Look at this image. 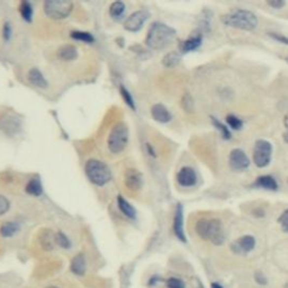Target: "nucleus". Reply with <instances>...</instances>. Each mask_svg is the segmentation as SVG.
<instances>
[{
  "label": "nucleus",
  "instance_id": "1",
  "mask_svg": "<svg viewBox=\"0 0 288 288\" xmlns=\"http://www.w3.org/2000/svg\"><path fill=\"white\" fill-rule=\"evenodd\" d=\"M195 231L199 238L210 241L215 246H221L225 240L223 224L218 219H202L196 223Z\"/></svg>",
  "mask_w": 288,
  "mask_h": 288
},
{
  "label": "nucleus",
  "instance_id": "2",
  "mask_svg": "<svg viewBox=\"0 0 288 288\" xmlns=\"http://www.w3.org/2000/svg\"><path fill=\"white\" fill-rule=\"evenodd\" d=\"M176 31L162 23H155L150 27L147 44L156 50L164 49L175 41Z\"/></svg>",
  "mask_w": 288,
  "mask_h": 288
},
{
  "label": "nucleus",
  "instance_id": "3",
  "mask_svg": "<svg viewBox=\"0 0 288 288\" xmlns=\"http://www.w3.org/2000/svg\"><path fill=\"white\" fill-rule=\"evenodd\" d=\"M221 19L225 25L243 31H254L258 25L257 16L249 10L243 9L223 15Z\"/></svg>",
  "mask_w": 288,
  "mask_h": 288
},
{
  "label": "nucleus",
  "instance_id": "4",
  "mask_svg": "<svg viewBox=\"0 0 288 288\" xmlns=\"http://www.w3.org/2000/svg\"><path fill=\"white\" fill-rule=\"evenodd\" d=\"M85 171L88 179L97 186H104L112 178L109 168L99 160H89L86 163Z\"/></svg>",
  "mask_w": 288,
  "mask_h": 288
},
{
  "label": "nucleus",
  "instance_id": "5",
  "mask_svg": "<svg viewBox=\"0 0 288 288\" xmlns=\"http://www.w3.org/2000/svg\"><path fill=\"white\" fill-rule=\"evenodd\" d=\"M128 141V128L124 123L116 124L108 135V149L112 153H121Z\"/></svg>",
  "mask_w": 288,
  "mask_h": 288
},
{
  "label": "nucleus",
  "instance_id": "6",
  "mask_svg": "<svg viewBox=\"0 0 288 288\" xmlns=\"http://www.w3.org/2000/svg\"><path fill=\"white\" fill-rule=\"evenodd\" d=\"M73 3L68 0H47L44 2V13L47 17L63 19L71 14Z\"/></svg>",
  "mask_w": 288,
  "mask_h": 288
},
{
  "label": "nucleus",
  "instance_id": "7",
  "mask_svg": "<svg viewBox=\"0 0 288 288\" xmlns=\"http://www.w3.org/2000/svg\"><path fill=\"white\" fill-rule=\"evenodd\" d=\"M273 147L270 142L266 140H258L254 149V162L259 168H265L269 164L271 160Z\"/></svg>",
  "mask_w": 288,
  "mask_h": 288
},
{
  "label": "nucleus",
  "instance_id": "8",
  "mask_svg": "<svg viewBox=\"0 0 288 288\" xmlns=\"http://www.w3.org/2000/svg\"><path fill=\"white\" fill-rule=\"evenodd\" d=\"M230 167L233 170H244L250 165V160L241 149H234L230 153Z\"/></svg>",
  "mask_w": 288,
  "mask_h": 288
},
{
  "label": "nucleus",
  "instance_id": "9",
  "mask_svg": "<svg viewBox=\"0 0 288 288\" xmlns=\"http://www.w3.org/2000/svg\"><path fill=\"white\" fill-rule=\"evenodd\" d=\"M22 124L19 118L13 115H6L0 118V129L8 135H16L21 131Z\"/></svg>",
  "mask_w": 288,
  "mask_h": 288
},
{
  "label": "nucleus",
  "instance_id": "10",
  "mask_svg": "<svg viewBox=\"0 0 288 288\" xmlns=\"http://www.w3.org/2000/svg\"><path fill=\"white\" fill-rule=\"evenodd\" d=\"M148 17H149V14L147 13V11H144V10L135 11V13H133L128 19H126L124 23V27L128 31H131V32L139 31L142 29V26L144 25V23L147 22Z\"/></svg>",
  "mask_w": 288,
  "mask_h": 288
},
{
  "label": "nucleus",
  "instance_id": "11",
  "mask_svg": "<svg viewBox=\"0 0 288 288\" xmlns=\"http://www.w3.org/2000/svg\"><path fill=\"white\" fill-rule=\"evenodd\" d=\"M124 184L128 189L132 192H137L141 189L142 184H143V179H142L141 173L135 170V169H128L125 172L124 177Z\"/></svg>",
  "mask_w": 288,
  "mask_h": 288
},
{
  "label": "nucleus",
  "instance_id": "12",
  "mask_svg": "<svg viewBox=\"0 0 288 288\" xmlns=\"http://www.w3.org/2000/svg\"><path fill=\"white\" fill-rule=\"evenodd\" d=\"M177 181L183 187H192L197 183L196 172L192 168L184 167L177 173Z\"/></svg>",
  "mask_w": 288,
  "mask_h": 288
},
{
  "label": "nucleus",
  "instance_id": "13",
  "mask_svg": "<svg viewBox=\"0 0 288 288\" xmlns=\"http://www.w3.org/2000/svg\"><path fill=\"white\" fill-rule=\"evenodd\" d=\"M173 231L177 238L180 241L186 242V236H185L184 231V213H183V206L180 204L177 205L176 213H175V220H173Z\"/></svg>",
  "mask_w": 288,
  "mask_h": 288
},
{
  "label": "nucleus",
  "instance_id": "14",
  "mask_svg": "<svg viewBox=\"0 0 288 288\" xmlns=\"http://www.w3.org/2000/svg\"><path fill=\"white\" fill-rule=\"evenodd\" d=\"M57 55L62 61H73L78 58V50L76 46L64 44L61 47H59Z\"/></svg>",
  "mask_w": 288,
  "mask_h": 288
},
{
  "label": "nucleus",
  "instance_id": "15",
  "mask_svg": "<svg viewBox=\"0 0 288 288\" xmlns=\"http://www.w3.org/2000/svg\"><path fill=\"white\" fill-rule=\"evenodd\" d=\"M151 115L156 121L160 123H168L171 121V114L169 110L164 107L163 105H155L151 108Z\"/></svg>",
  "mask_w": 288,
  "mask_h": 288
},
{
  "label": "nucleus",
  "instance_id": "16",
  "mask_svg": "<svg viewBox=\"0 0 288 288\" xmlns=\"http://www.w3.org/2000/svg\"><path fill=\"white\" fill-rule=\"evenodd\" d=\"M202 35H194V36L189 37L186 41L181 43L180 45V50L183 53H187V52H192V51H195L196 49H198L202 44Z\"/></svg>",
  "mask_w": 288,
  "mask_h": 288
},
{
  "label": "nucleus",
  "instance_id": "17",
  "mask_svg": "<svg viewBox=\"0 0 288 288\" xmlns=\"http://www.w3.org/2000/svg\"><path fill=\"white\" fill-rule=\"evenodd\" d=\"M235 244L239 251L248 254V252H250L255 249L256 239L252 235H244V236H241V238L235 242Z\"/></svg>",
  "mask_w": 288,
  "mask_h": 288
},
{
  "label": "nucleus",
  "instance_id": "18",
  "mask_svg": "<svg viewBox=\"0 0 288 288\" xmlns=\"http://www.w3.org/2000/svg\"><path fill=\"white\" fill-rule=\"evenodd\" d=\"M70 269L77 276H82L86 273V258L82 254L77 255L71 261Z\"/></svg>",
  "mask_w": 288,
  "mask_h": 288
},
{
  "label": "nucleus",
  "instance_id": "19",
  "mask_svg": "<svg viewBox=\"0 0 288 288\" xmlns=\"http://www.w3.org/2000/svg\"><path fill=\"white\" fill-rule=\"evenodd\" d=\"M29 81L32 85L37 87V88H46L47 87V81L44 78V76L41 73V71L37 69H32L29 72Z\"/></svg>",
  "mask_w": 288,
  "mask_h": 288
},
{
  "label": "nucleus",
  "instance_id": "20",
  "mask_svg": "<svg viewBox=\"0 0 288 288\" xmlns=\"http://www.w3.org/2000/svg\"><path fill=\"white\" fill-rule=\"evenodd\" d=\"M117 204H118V208H120V211L123 213L126 218L135 219V216H136L135 208H134L132 205L128 202V200H125L124 197L118 196Z\"/></svg>",
  "mask_w": 288,
  "mask_h": 288
},
{
  "label": "nucleus",
  "instance_id": "21",
  "mask_svg": "<svg viewBox=\"0 0 288 288\" xmlns=\"http://www.w3.org/2000/svg\"><path fill=\"white\" fill-rule=\"evenodd\" d=\"M256 186L260 188H265L267 191H277L278 185L271 176H261L256 180Z\"/></svg>",
  "mask_w": 288,
  "mask_h": 288
},
{
  "label": "nucleus",
  "instance_id": "22",
  "mask_svg": "<svg viewBox=\"0 0 288 288\" xmlns=\"http://www.w3.org/2000/svg\"><path fill=\"white\" fill-rule=\"evenodd\" d=\"M18 231H19V225L17 223H14V222H6L0 226V234H1L2 236H5V238L13 236L14 234L17 233Z\"/></svg>",
  "mask_w": 288,
  "mask_h": 288
},
{
  "label": "nucleus",
  "instance_id": "23",
  "mask_svg": "<svg viewBox=\"0 0 288 288\" xmlns=\"http://www.w3.org/2000/svg\"><path fill=\"white\" fill-rule=\"evenodd\" d=\"M26 192H29L30 195H33V196L42 195L43 188H42L41 181H39L38 179H31L26 185Z\"/></svg>",
  "mask_w": 288,
  "mask_h": 288
},
{
  "label": "nucleus",
  "instance_id": "24",
  "mask_svg": "<svg viewBox=\"0 0 288 288\" xmlns=\"http://www.w3.org/2000/svg\"><path fill=\"white\" fill-rule=\"evenodd\" d=\"M125 13V5L122 1H115L109 7V14L113 18L118 19Z\"/></svg>",
  "mask_w": 288,
  "mask_h": 288
},
{
  "label": "nucleus",
  "instance_id": "25",
  "mask_svg": "<svg viewBox=\"0 0 288 288\" xmlns=\"http://www.w3.org/2000/svg\"><path fill=\"white\" fill-rule=\"evenodd\" d=\"M19 11H21L22 17L27 22H31L32 17H33V7L31 6L30 2L24 1L21 3V7H19Z\"/></svg>",
  "mask_w": 288,
  "mask_h": 288
},
{
  "label": "nucleus",
  "instance_id": "26",
  "mask_svg": "<svg viewBox=\"0 0 288 288\" xmlns=\"http://www.w3.org/2000/svg\"><path fill=\"white\" fill-rule=\"evenodd\" d=\"M71 37L74 39H78V41H82L86 43H93L94 42V36L92 34L86 33V32H72L71 33Z\"/></svg>",
  "mask_w": 288,
  "mask_h": 288
},
{
  "label": "nucleus",
  "instance_id": "27",
  "mask_svg": "<svg viewBox=\"0 0 288 288\" xmlns=\"http://www.w3.org/2000/svg\"><path fill=\"white\" fill-rule=\"evenodd\" d=\"M180 61V57L178 53L176 52H172V53H169L164 57L163 59V64L167 65V66H175L179 63Z\"/></svg>",
  "mask_w": 288,
  "mask_h": 288
},
{
  "label": "nucleus",
  "instance_id": "28",
  "mask_svg": "<svg viewBox=\"0 0 288 288\" xmlns=\"http://www.w3.org/2000/svg\"><path fill=\"white\" fill-rule=\"evenodd\" d=\"M212 122H213V124L215 125V128L220 129V132H221V134H222L223 139H226V140L231 139V133H230V131H228V129H227V128H226L225 125L221 123L220 121L215 120L214 117H212Z\"/></svg>",
  "mask_w": 288,
  "mask_h": 288
},
{
  "label": "nucleus",
  "instance_id": "29",
  "mask_svg": "<svg viewBox=\"0 0 288 288\" xmlns=\"http://www.w3.org/2000/svg\"><path fill=\"white\" fill-rule=\"evenodd\" d=\"M226 123L231 126L232 128L235 129V131H238V129H241V128L243 126L242 121L240 120L234 115H227L226 117Z\"/></svg>",
  "mask_w": 288,
  "mask_h": 288
},
{
  "label": "nucleus",
  "instance_id": "30",
  "mask_svg": "<svg viewBox=\"0 0 288 288\" xmlns=\"http://www.w3.org/2000/svg\"><path fill=\"white\" fill-rule=\"evenodd\" d=\"M167 287L168 288H186L185 283L179 278L171 277L167 281Z\"/></svg>",
  "mask_w": 288,
  "mask_h": 288
},
{
  "label": "nucleus",
  "instance_id": "31",
  "mask_svg": "<svg viewBox=\"0 0 288 288\" xmlns=\"http://www.w3.org/2000/svg\"><path fill=\"white\" fill-rule=\"evenodd\" d=\"M121 95H122V97L124 98L126 104H128L131 108L135 109V105H134V100L131 96V94H129L128 90L124 88V87H121Z\"/></svg>",
  "mask_w": 288,
  "mask_h": 288
},
{
  "label": "nucleus",
  "instance_id": "32",
  "mask_svg": "<svg viewBox=\"0 0 288 288\" xmlns=\"http://www.w3.org/2000/svg\"><path fill=\"white\" fill-rule=\"evenodd\" d=\"M55 240H57V242H58L59 246H61L62 248H64V249H66V248H70L69 239L66 238L65 234L61 233V232H59V233L55 235Z\"/></svg>",
  "mask_w": 288,
  "mask_h": 288
},
{
  "label": "nucleus",
  "instance_id": "33",
  "mask_svg": "<svg viewBox=\"0 0 288 288\" xmlns=\"http://www.w3.org/2000/svg\"><path fill=\"white\" fill-rule=\"evenodd\" d=\"M10 207L9 200H8L5 196L0 195V216L5 214V213L8 212Z\"/></svg>",
  "mask_w": 288,
  "mask_h": 288
},
{
  "label": "nucleus",
  "instance_id": "34",
  "mask_svg": "<svg viewBox=\"0 0 288 288\" xmlns=\"http://www.w3.org/2000/svg\"><path fill=\"white\" fill-rule=\"evenodd\" d=\"M278 223L281 224V227L284 232L288 233V210L285 211L278 219Z\"/></svg>",
  "mask_w": 288,
  "mask_h": 288
},
{
  "label": "nucleus",
  "instance_id": "35",
  "mask_svg": "<svg viewBox=\"0 0 288 288\" xmlns=\"http://www.w3.org/2000/svg\"><path fill=\"white\" fill-rule=\"evenodd\" d=\"M268 5L273 8H276V9H281L284 6H285V1L284 0H269V1H267Z\"/></svg>",
  "mask_w": 288,
  "mask_h": 288
},
{
  "label": "nucleus",
  "instance_id": "36",
  "mask_svg": "<svg viewBox=\"0 0 288 288\" xmlns=\"http://www.w3.org/2000/svg\"><path fill=\"white\" fill-rule=\"evenodd\" d=\"M271 37L273 38H275V39H277V41H279V42H282V43H285V44H288V37H286V36H284V35H279V34H274V33H271V34H269Z\"/></svg>",
  "mask_w": 288,
  "mask_h": 288
},
{
  "label": "nucleus",
  "instance_id": "37",
  "mask_svg": "<svg viewBox=\"0 0 288 288\" xmlns=\"http://www.w3.org/2000/svg\"><path fill=\"white\" fill-rule=\"evenodd\" d=\"M255 278H256V282H257L258 284H260V285H266V284H267V278L262 274L258 273L257 275H256Z\"/></svg>",
  "mask_w": 288,
  "mask_h": 288
},
{
  "label": "nucleus",
  "instance_id": "38",
  "mask_svg": "<svg viewBox=\"0 0 288 288\" xmlns=\"http://www.w3.org/2000/svg\"><path fill=\"white\" fill-rule=\"evenodd\" d=\"M10 34H11V29H10L9 24H6V25L3 26V37L8 39L10 37Z\"/></svg>",
  "mask_w": 288,
  "mask_h": 288
},
{
  "label": "nucleus",
  "instance_id": "39",
  "mask_svg": "<svg viewBox=\"0 0 288 288\" xmlns=\"http://www.w3.org/2000/svg\"><path fill=\"white\" fill-rule=\"evenodd\" d=\"M211 288H223V287L221 286L220 284H218V283H213L211 285Z\"/></svg>",
  "mask_w": 288,
  "mask_h": 288
},
{
  "label": "nucleus",
  "instance_id": "40",
  "mask_svg": "<svg viewBox=\"0 0 288 288\" xmlns=\"http://www.w3.org/2000/svg\"><path fill=\"white\" fill-rule=\"evenodd\" d=\"M284 140H285V142L288 144V132L284 134Z\"/></svg>",
  "mask_w": 288,
  "mask_h": 288
},
{
  "label": "nucleus",
  "instance_id": "41",
  "mask_svg": "<svg viewBox=\"0 0 288 288\" xmlns=\"http://www.w3.org/2000/svg\"><path fill=\"white\" fill-rule=\"evenodd\" d=\"M284 123H285V126L288 128V115L285 117V121H284Z\"/></svg>",
  "mask_w": 288,
  "mask_h": 288
},
{
  "label": "nucleus",
  "instance_id": "42",
  "mask_svg": "<svg viewBox=\"0 0 288 288\" xmlns=\"http://www.w3.org/2000/svg\"><path fill=\"white\" fill-rule=\"evenodd\" d=\"M46 288H60V287H58V286H47Z\"/></svg>",
  "mask_w": 288,
  "mask_h": 288
}]
</instances>
